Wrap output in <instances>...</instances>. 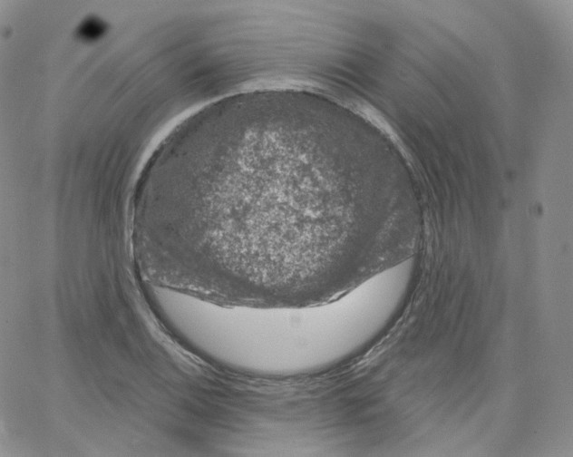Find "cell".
Returning a JSON list of instances; mask_svg holds the SVG:
<instances>
[{"label": "cell", "mask_w": 573, "mask_h": 457, "mask_svg": "<svg viewBox=\"0 0 573 457\" xmlns=\"http://www.w3.org/2000/svg\"><path fill=\"white\" fill-rule=\"evenodd\" d=\"M283 120L255 119L228 99L187 118L151 153L131 239L162 284L228 305L322 295L351 241L352 218L325 132Z\"/></svg>", "instance_id": "1"}, {"label": "cell", "mask_w": 573, "mask_h": 457, "mask_svg": "<svg viewBox=\"0 0 573 457\" xmlns=\"http://www.w3.org/2000/svg\"><path fill=\"white\" fill-rule=\"evenodd\" d=\"M404 297L400 278L385 269L328 302L228 306L217 323L218 353L227 368L254 375L316 373L365 346Z\"/></svg>", "instance_id": "2"}, {"label": "cell", "mask_w": 573, "mask_h": 457, "mask_svg": "<svg viewBox=\"0 0 573 457\" xmlns=\"http://www.w3.org/2000/svg\"><path fill=\"white\" fill-rule=\"evenodd\" d=\"M106 31V24L96 17L85 19L79 26L78 36L83 40L93 41L99 39Z\"/></svg>", "instance_id": "3"}]
</instances>
